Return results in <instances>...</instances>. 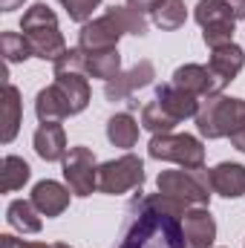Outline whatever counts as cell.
Returning a JSON list of instances; mask_svg holds the SVG:
<instances>
[{"instance_id":"1","label":"cell","mask_w":245,"mask_h":248,"mask_svg":"<svg viewBox=\"0 0 245 248\" xmlns=\"http://www.w3.org/2000/svg\"><path fill=\"white\" fill-rule=\"evenodd\" d=\"M187 205L165 193H138L124 214L116 248H190L182 217Z\"/></svg>"},{"instance_id":"2","label":"cell","mask_w":245,"mask_h":248,"mask_svg":"<svg viewBox=\"0 0 245 248\" xmlns=\"http://www.w3.org/2000/svg\"><path fill=\"white\" fill-rule=\"evenodd\" d=\"M20 29L26 35L35 58H44V61L55 63L66 52V41H63L61 29H58V17H55V12L46 3L29 6L23 12V17H20Z\"/></svg>"},{"instance_id":"3","label":"cell","mask_w":245,"mask_h":248,"mask_svg":"<svg viewBox=\"0 0 245 248\" xmlns=\"http://www.w3.org/2000/svg\"><path fill=\"white\" fill-rule=\"evenodd\" d=\"M196 127L205 139H231L240 127H245V101L228 95L208 98L196 113Z\"/></svg>"},{"instance_id":"4","label":"cell","mask_w":245,"mask_h":248,"mask_svg":"<svg viewBox=\"0 0 245 248\" xmlns=\"http://www.w3.org/2000/svg\"><path fill=\"white\" fill-rule=\"evenodd\" d=\"M159 193L173 196L187 208H208L211 202V173L205 168H184V170H162L156 179Z\"/></svg>"},{"instance_id":"5","label":"cell","mask_w":245,"mask_h":248,"mask_svg":"<svg viewBox=\"0 0 245 248\" xmlns=\"http://www.w3.org/2000/svg\"><path fill=\"white\" fill-rule=\"evenodd\" d=\"M147 153L153 159H165V162H176L182 168H202L205 165V147L196 136L187 133H159L150 139Z\"/></svg>"},{"instance_id":"6","label":"cell","mask_w":245,"mask_h":248,"mask_svg":"<svg viewBox=\"0 0 245 248\" xmlns=\"http://www.w3.org/2000/svg\"><path fill=\"white\" fill-rule=\"evenodd\" d=\"M141 182H144V162L133 153L98 165V190L107 196L136 190V187H141Z\"/></svg>"},{"instance_id":"7","label":"cell","mask_w":245,"mask_h":248,"mask_svg":"<svg viewBox=\"0 0 245 248\" xmlns=\"http://www.w3.org/2000/svg\"><path fill=\"white\" fill-rule=\"evenodd\" d=\"M63 179L75 196H90L98 190V165L90 147H69L63 156Z\"/></svg>"},{"instance_id":"8","label":"cell","mask_w":245,"mask_h":248,"mask_svg":"<svg viewBox=\"0 0 245 248\" xmlns=\"http://www.w3.org/2000/svg\"><path fill=\"white\" fill-rule=\"evenodd\" d=\"M176 87H182L187 93H193L196 98H216L222 95V90L228 87V81H222L211 66H202V63H184L173 72V81Z\"/></svg>"},{"instance_id":"9","label":"cell","mask_w":245,"mask_h":248,"mask_svg":"<svg viewBox=\"0 0 245 248\" xmlns=\"http://www.w3.org/2000/svg\"><path fill=\"white\" fill-rule=\"evenodd\" d=\"M124 35V29L119 26V20L107 12L95 20H87L78 32V46L84 52H104V49H116L119 38Z\"/></svg>"},{"instance_id":"10","label":"cell","mask_w":245,"mask_h":248,"mask_svg":"<svg viewBox=\"0 0 245 248\" xmlns=\"http://www.w3.org/2000/svg\"><path fill=\"white\" fill-rule=\"evenodd\" d=\"M153 78H156L153 63L150 61H138L136 66H130L127 72H119L116 78H110V81L104 84V95H107V101H124V98H130L133 93L150 87Z\"/></svg>"},{"instance_id":"11","label":"cell","mask_w":245,"mask_h":248,"mask_svg":"<svg viewBox=\"0 0 245 248\" xmlns=\"http://www.w3.org/2000/svg\"><path fill=\"white\" fill-rule=\"evenodd\" d=\"M182 228L190 248H211L216 240V222L208 208H187V214L182 217Z\"/></svg>"},{"instance_id":"12","label":"cell","mask_w":245,"mask_h":248,"mask_svg":"<svg viewBox=\"0 0 245 248\" xmlns=\"http://www.w3.org/2000/svg\"><path fill=\"white\" fill-rule=\"evenodd\" d=\"M35 153L44 159V162H63V156L69 153L66 147V133L58 122H41V127L35 130Z\"/></svg>"},{"instance_id":"13","label":"cell","mask_w":245,"mask_h":248,"mask_svg":"<svg viewBox=\"0 0 245 248\" xmlns=\"http://www.w3.org/2000/svg\"><path fill=\"white\" fill-rule=\"evenodd\" d=\"M156 101L173 116V119H196V113H199V98L193 95V93H187L182 87H176V84H162L159 90H156Z\"/></svg>"},{"instance_id":"14","label":"cell","mask_w":245,"mask_h":248,"mask_svg":"<svg viewBox=\"0 0 245 248\" xmlns=\"http://www.w3.org/2000/svg\"><path fill=\"white\" fill-rule=\"evenodd\" d=\"M69 187H63L61 182H52V179H44L32 187V202L35 208L44 214V217H61L63 211L69 208Z\"/></svg>"},{"instance_id":"15","label":"cell","mask_w":245,"mask_h":248,"mask_svg":"<svg viewBox=\"0 0 245 248\" xmlns=\"http://www.w3.org/2000/svg\"><path fill=\"white\" fill-rule=\"evenodd\" d=\"M211 173V187L214 193L225 196V199H240L245 193V165H237V162H222L216 165Z\"/></svg>"},{"instance_id":"16","label":"cell","mask_w":245,"mask_h":248,"mask_svg":"<svg viewBox=\"0 0 245 248\" xmlns=\"http://www.w3.org/2000/svg\"><path fill=\"white\" fill-rule=\"evenodd\" d=\"M23 122V101H20V90L15 84L6 81L3 87V130H0V141L3 144H12L17 130Z\"/></svg>"},{"instance_id":"17","label":"cell","mask_w":245,"mask_h":248,"mask_svg":"<svg viewBox=\"0 0 245 248\" xmlns=\"http://www.w3.org/2000/svg\"><path fill=\"white\" fill-rule=\"evenodd\" d=\"M41 211L35 208V202L32 199H15V202H9V208H6V222L15 228V231H20V234H38L41 231Z\"/></svg>"},{"instance_id":"18","label":"cell","mask_w":245,"mask_h":248,"mask_svg":"<svg viewBox=\"0 0 245 248\" xmlns=\"http://www.w3.org/2000/svg\"><path fill=\"white\" fill-rule=\"evenodd\" d=\"M55 84L66 98V107H69V116H78L87 110L90 104V84H87V75H55Z\"/></svg>"},{"instance_id":"19","label":"cell","mask_w":245,"mask_h":248,"mask_svg":"<svg viewBox=\"0 0 245 248\" xmlns=\"http://www.w3.org/2000/svg\"><path fill=\"white\" fill-rule=\"evenodd\" d=\"M35 116L41 122H61L69 116V107H66V98L58 90V84L52 87H44L38 95H35Z\"/></svg>"},{"instance_id":"20","label":"cell","mask_w":245,"mask_h":248,"mask_svg":"<svg viewBox=\"0 0 245 248\" xmlns=\"http://www.w3.org/2000/svg\"><path fill=\"white\" fill-rule=\"evenodd\" d=\"M222 81H234L240 72H243L245 66V52L243 46H237V44H228V46H222V49H214V55H211V63H208Z\"/></svg>"},{"instance_id":"21","label":"cell","mask_w":245,"mask_h":248,"mask_svg":"<svg viewBox=\"0 0 245 248\" xmlns=\"http://www.w3.org/2000/svg\"><path fill=\"white\" fill-rule=\"evenodd\" d=\"M107 139H110V144H116L122 150L136 147V141H138V122L130 113H116L107 122Z\"/></svg>"},{"instance_id":"22","label":"cell","mask_w":245,"mask_h":248,"mask_svg":"<svg viewBox=\"0 0 245 248\" xmlns=\"http://www.w3.org/2000/svg\"><path fill=\"white\" fill-rule=\"evenodd\" d=\"M122 72V55L119 49H104V52H87V75L110 81Z\"/></svg>"},{"instance_id":"23","label":"cell","mask_w":245,"mask_h":248,"mask_svg":"<svg viewBox=\"0 0 245 248\" xmlns=\"http://www.w3.org/2000/svg\"><path fill=\"white\" fill-rule=\"evenodd\" d=\"M184 20H187V9H184L182 0H162L153 12V23L165 32H173V29L184 26Z\"/></svg>"},{"instance_id":"24","label":"cell","mask_w":245,"mask_h":248,"mask_svg":"<svg viewBox=\"0 0 245 248\" xmlns=\"http://www.w3.org/2000/svg\"><path fill=\"white\" fill-rule=\"evenodd\" d=\"M3 193H12V190H20V187L29 182V176H32V168L20 159V156H6L3 159Z\"/></svg>"},{"instance_id":"25","label":"cell","mask_w":245,"mask_h":248,"mask_svg":"<svg viewBox=\"0 0 245 248\" xmlns=\"http://www.w3.org/2000/svg\"><path fill=\"white\" fill-rule=\"evenodd\" d=\"M176 124H179V119H173V116H170L159 101H156V98L141 110V127H144V130H150L153 136H159V133H170Z\"/></svg>"},{"instance_id":"26","label":"cell","mask_w":245,"mask_h":248,"mask_svg":"<svg viewBox=\"0 0 245 248\" xmlns=\"http://www.w3.org/2000/svg\"><path fill=\"white\" fill-rule=\"evenodd\" d=\"M193 17L196 23L205 29V26H214V23H225V20H234L231 9L225 0H199L196 9H193Z\"/></svg>"},{"instance_id":"27","label":"cell","mask_w":245,"mask_h":248,"mask_svg":"<svg viewBox=\"0 0 245 248\" xmlns=\"http://www.w3.org/2000/svg\"><path fill=\"white\" fill-rule=\"evenodd\" d=\"M0 49H3L6 63H23L26 58H32V46H29L26 35H17V32H3L0 35Z\"/></svg>"},{"instance_id":"28","label":"cell","mask_w":245,"mask_h":248,"mask_svg":"<svg viewBox=\"0 0 245 248\" xmlns=\"http://www.w3.org/2000/svg\"><path fill=\"white\" fill-rule=\"evenodd\" d=\"M116 20H119V26L124 29V35H144L147 32V17L138 12V9H133V6H113V9H107Z\"/></svg>"},{"instance_id":"29","label":"cell","mask_w":245,"mask_h":248,"mask_svg":"<svg viewBox=\"0 0 245 248\" xmlns=\"http://www.w3.org/2000/svg\"><path fill=\"white\" fill-rule=\"evenodd\" d=\"M55 75H87V52L81 46H69L58 61L52 63Z\"/></svg>"},{"instance_id":"30","label":"cell","mask_w":245,"mask_h":248,"mask_svg":"<svg viewBox=\"0 0 245 248\" xmlns=\"http://www.w3.org/2000/svg\"><path fill=\"white\" fill-rule=\"evenodd\" d=\"M234 23H237V20H225V23L205 26V32H202L205 46H211V49H222V46L234 44Z\"/></svg>"},{"instance_id":"31","label":"cell","mask_w":245,"mask_h":248,"mask_svg":"<svg viewBox=\"0 0 245 248\" xmlns=\"http://www.w3.org/2000/svg\"><path fill=\"white\" fill-rule=\"evenodd\" d=\"M63 9H66V15H69V20H75V23H87L90 17H92V12L101 6V0H58Z\"/></svg>"},{"instance_id":"32","label":"cell","mask_w":245,"mask_h":248,"mask_svg":"<svg viewBox=\"0 0 245 248\" xmlns=\"http://www.w3.org/2000/svg\"><path fill=\"white\" fill-rule=\"evenodd\" d=\"M162 0H127V6H133V9H138L141 15L144 12H156V6H159Z\"/></svg>"},{"instance_id":"33","label":"cell","mask_w":245,"mask_h":248,"mask_svg":"<svg viewBox=\"0 0 245 248\" xmlns=\"http://www.w3.org/2000/svg\"><path fill=\"white\" fill-rule=\"evenodd\" d=\"M225 3H228V9H231L234 20H243V17H245V0H225Z\"/></svg>"},{"instance_id":"34","label":"cell","mask_w":245,"mask_h":248,"mask_svg":"<svg viewBox=\"0 0 245 248\" xmlns=\"http://www.w3.org/2000/svg\"><path fill=\"white\" fill-rule=\"evenodd\" d=\"M231 144H234V147H237L240 153H245V127H240V130H237V133L231 136Z\"/></svg>"},{"instance_id":"35","label":"cell","mask_w":245,"mask_h":248,"mask_svg":"<svg viewBox=\"0 0 245 248\" xmlns=\"http://www.w3.org/2000/svg\"><path fill=\"white\" fill-rule=\"evenodd\" d=\"M0 246H3V248H20V246H23V240H17V237L6 234V237H0Z\"/></svg>"},{"instance_id":"36","label":"cell","mask_w":245,"mask_h":248,"mask_svg":"<svg viewBox=\"0 0 245 248\" xmlns=\"http://www.w3.org/2000/svg\"><path fill=\"white\" fill-rule=\"evenodd\" d=\"M26 0H0V9L3 12H15V9H20Z\"/></svg>"},{"instance_id":"37","label":"cell","mask_w":245,"mask_h":248,"mask_svg":"<svg viewBox=\"0 0 245 248\" xmlns=\"http://www.w3.org/2000/svg\"><path fill=\"white\" fill-rule=\"evenodd\" d=\"M20 248H52V246H46V243H23Z\"/></svg>"},{"instance_id":"38","label":"cell","mask_w":245,"mask_h":248,"mask_svg":"<svg viewBox=\"0 0 245 248\" xmlns=\"http://www.w3.org/2000/svg\"><path fill=\"white\" fill-rule=\"evenodd\" d=\"M52 248H72V246H66V243H52Z\"/></svg>"}]
</instances>
